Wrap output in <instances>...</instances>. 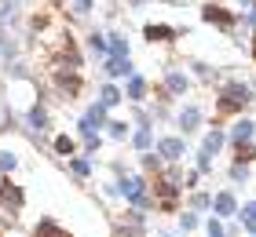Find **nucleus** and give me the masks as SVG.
Returning <instances> with one entry per match:
<instances>
[{"mask_svg":"<svg viewBox=\"0 0 256 237\" xmlns=\"http://www.w3.org/2000/svg\"><path fill=\"white\" fill-rule=\"evenodd\" d=\"M252 102V88L249 84H224V91L216 95V117H227V113H238L246 110V106Z\"/></svg>","mask_w":256,"mask_h":237,"instance_id":"obj_1","label":"nucleus"},{"mask_svg":"<svg viewBox=\"0 0 256 237\" xmlns=\"http://www.w3.org/2000/svg\"><path fill=\"white\" fill-rule=\"evenodd\" d=\"M0 205H4L8 212H18L22 208V190L11 186V183H4V186H0Z\"/></svg>","mask_w":256,"mask_h":237,"instance_id":"obj_9","label":"nucleus"},{"mask_svg":"<svg viewBox=\"0 0 256 237\" xmlns=\"http://www.w3.org/2000/svg\"><path fill=\"white\" fill-rule=\"evenodd\" d=\"M212 208H216V216H234L238 212V205H234V194H230V190H220V194L212 197Z\"/></svg>","mask_w":256,"mask_h":237,"instance_id":"obj_8","label":"nucleus"},{"mask_svg":"<svg viewBox=\"0 0 256 237\" xmlns=\"http://www.w3.org/2000/svg\"><path fill=\"white\" fill-rule=\"evenodd\" d=\"M118 194H124L128 205H136V208H150L146 179H143V175H124V179H118Z\"/></svg>","mask_w":256,"mask_h":237,"instance_id":"obj_2","label":"nucleus"},{"mask_svg":"<svg viewBox=\"0 0 256 237\" xmlns=\"http://www.w3.org/2000/svg\"><path fill=\"white\" fill-rule=\"evenodd\" d=\"M124 95H128V99H132V102H139V99H143V95H146V80L143 77H128V88H124Z\"/></svg>","mask_w":256,"mask_h":237,"instance_id":"obj_14","label":"nucleus"},{"mask_svg":"<svg viewBox=\"0 0 256 237\" xmlns=\"http://www.w3.org/2000/svg\"><path fill=\"white\" fill-rule=\"evenodd\" d=\"M80 88H84V80L77 77V69H55V91L62 99H77Z\"/></svg>","mask_w":256,"mask_h":237,"instance_id":"obj_3","label":"nucleus"},{"mask_svg":"<svg viewBox=\"0 0 256 237\" xmlns=\"http://www.w3.org/2000/svg\"><path fill=\"white\" fill-rule=\"evenodd\" d=\"M70 168H74L77 175H88V172H92V164H88L84 157H70Z\"/></svg>","mask_w":256,"mask_h":237,"instance_id":"obj_23","label":"nucleus"},{"mask_svg":"<svg viewBox=\"0 0 256 237\" xmlns=\"http://www.w3.org/2000/svg\"><path fill=\"white\" fill-rule=\"evenodd\" d=\"M208 205H212V201H208L205 194H194V197H190V208H194V212H202V208H208Z\"/></svg>","mask_w":256,"mask_h":237,"instance_id":"obj_26","label":"nucleus"},{"mask_svg":"<svg viewBox=\"0 0 256 237\" xmlns=\"http://www.w3.org/2000/svg\"><path fill=\"white\" fill-rule=\"evenodd\" d=\"M242 4H252V0H242Z\"/></svg>","mask_w":256,"mask_h":237,"instance_id":"obj_34","label":"nucleus"},{"mask_svg":"<svg viewBox=\"0 0 256 237\" xmlns=\"http://www.w3.org/2000/svg\"><path fill=\"white\" fill-rule=\"evenodd\" d=\"M180 227H183V230H194V227H198V216H190V212H183V216H180Z\"/></svg>","mask_w":256,"mask_h":237,"instance_id":"obj_27","label":"nucleus"},{"mask_svg":"<svg viewBox=\"0 0 256 237\" xmlns=\"http://www.w3.org/2000/svg\"><path fill=\"white\" fill-rule=\"evenodd\" d=\"M246 216H249V219H256V201H249V205H246Z\"/></svg>","mask_w":256,"mask_h":237,"instance_id":"obj_32","label":"nucleus"},{"mask_svg":"<svg viewBox=\"0 0 256 237\" xmlns=\"http://www.w3.org/2000/svg\"><path fill=\"white\" fill-rule=\"evenodd\" d=\"M176 121H180V132L190 135V132H198V124H202V110H198V106H187V110H183Z\"/></svg>","mask_w":256,"mask_h":237,"instance_id":"obj_10","label":"nucleus"},{"mask_svg":"<svg viewBox=\"0 0 256 237\" xmlns=\"http://www.w3.org/2000/svg\"><path fill=\"white\" fill-rule=\"evenodd\" d=\"M92 11V0H74V15H88Z\"/></svg>","mask_w":256,"mask_h":237,"instance_id":"obj_28","label":"nucleus"},{"mask_svg":"<svg viewBox=\"0 0 256 237\" xmlns=\"http://www.w3.org/2000/svg\"><path fill=\"white\" fill-rule=\"evenodd\" d=\"M106 73H110V77H132V62H128V58H110V62H106Z\"/></svg>","mask_w":256,"mask_h":237,"instance_id":"obj_15","label":"nucleus"},{"mask_svg":"<svg viewBox=\"0 0 256 237\" xmlns=\"http://www.w3.org/2000/svg\"><path fill=\"white\" fill-rule=\"evenodd\" d=\"M99 95H102V99H99V102H102V106H106V110H110V106H118V102H121V91H118V88H114V84H102V88H99Z\"/></svg>","mask_w":256,"mask_h":237,"instance_id":"obj_17","label":"nucleus"},{"mask_svg":"<svg viewBox=\"0 0 256 237\" xmlns=\"http://www.w3.org/2000/svg\"><path fill=\"white\" fill-rule=\"evenodd\" d=\"M110 51H114V58H124V55H128V40L114 33V40H110Z\"/></svg>","mask_w":256,"mask_h":237,"instance_id":"obj_20","label":"nucleus"},{"mask_svg":"<svg viewBox=\"0 0 256 237\" xmlns=\"http://www.w3.org/2000/svg\"><path fill=\"white\" fill-rule=\"evenodd\" d=\"M252 135H256V121H249V117H246V121H238V124H234V132H230L234 146H246Z\"/></svg>","mask_w":256,"mask_h":237,"instance_id":"obj_11","label":"nucleus"},{"mask_svg":"<svg viewBox=\"0 0 256 237\" xmlns=\"http://www.w3.org/2000/svg\"><path fill=\"white\" fill-rule=\"evenodd\" d=\"M242 227H246L249 234H256V219H249V216H242Z\"/></svg>","mask_w":256,"mask_h":237,"instance_id":"obj_31","label":"nucleus"},{"mask_svg":"<svg viewBox=\"0 0 256 237\" xmlns=\"http://www.w3.org/2000/svg\"><path fill=\"white\" fill-rule=\"evenodd\" d=\"M220 146H224V132H208L205 142H202V153H205V157H212V153H220Z\"/></svg>","mask_w":256,"mask_h":237,"instance_id":"obj_16","label":"nucleus"},{"mask_svg":"<svg viewBox=\"0 0 256 237\" xmlns=\"http://www.w3.org/2000/svg\"><path fill=\"white\" fill-rule=\"evenodd\" d=\"M30 124L37 128V132H44V128H48V113H44L40 106H33V110H30Z\"/></svg>","mask_w":256,"mask_h":237,"instance_id":"obj_19","label":"nucleus"},{"mask_svg":"<svg viewBox=\"0 0 256 237\" xmlns=\"http://www.w3.org/2000/svg\"><path fill=\"white\" fill-rule=\"evenodd\" d=\"M15 153H11V150H0V172H8V168H15Z\"/></svg>","mask_w":256,"mask_h":237,"instance_id":"obj_24","label":"nucleus"},{"mask_svg":"<svg viewBox=\"0 0 256 237\" xmlns=\"http://www.w3.org/2000/svg\"><path fill=\"white\" fill-rule=\"evenodd\" d=\"M202 18H205V22H212V26H224V29H230V26L238 22V15H230V11L216 7V4H208V7L202 11Z\"/></svg>","mask_w":256,"mask_h":237,"instance_id":"obj_7","label":"nucleus"},{"mask_svg":"<svg viewBox=\"0 0 256 237\" xmlns=\"http://www.w3.org/2000/svg\"><path fill=\"white\" fill-rule=\"evenodd\" d=\"M208 237H227V234H224V227H220L216 219H208Z\"/></svg>","mask_w":256,"mask_h":237,"instance_id":"obj_29","label":"nucleus"},{"mask_svg":"<svg viewBox=\"0 0 256 237\" xmlns=\"http://www.w3.org/2000/svg\"><path fill=\"white\" fill-rule=\"evenodd\" d=\"M143 37H146L150 44H172V40L180 37V29L165 26V22H146V26H143Z\"/></svg>","mask_w":256,"mask_h":237,"instance_id":"obj_4","label":"nucleus"},{"mask_svg":"<svg viewBox=\"0 0 256 237\" xmlns=\"http://www.w3.org/2000/svg\"><path fill=\"white\" fill-rule=\"evenodd\" d=\"M88 44H92V51H99V55H102V51H106V47H110V44H106V37H102L99 29H96V33H92V37H88Z\"/></svg>","mask_w":256,"mask_h":237,"instance_id":"obj_21","label":"nucleus"},{"mask_svg":"<svg viewBox=\"0 0 256 237\" xmlns=\"http://www.w3.org/2000/svg\"><path fill=\"white\" fill-rule=\"evenodd\" d=\"M132 146H136L139 153H150V124H146V121H139L136 135H132Z\"/></svg>","mask_w":256,"mask_h":237,"instance_id":"obj_12","label":"nucleus"},{"mask_svg":"<svg viewBox=\"0 0 256 237\" xmlns=\"http://www.w3.org/2000/svg\"><path fill=\"white\" fill-rule=\"evenodd\" d=\"M84 150H88V153H96V150H99V135H88V142H84Z\"/></svg>","mask_w":256,"mask_h":237,"instance_id":"obj_30","label":"nucleus"},{"mask_svg":"<svg viewBox=\"0 0 256 237\" xmlns=\"http://www.w3.org/2000/svg\"><path fill=\"white\" fill-rule=\"evenodd\" d=\"M252 58H256V37H252Z\"/></svg>","mask_w":256,"mask_h":237,"instance_id":"obj_33","label":"nucleus"},{"mask_svg":"<svg viewBox=\"0 0 256 237\" xmlns=\"http://www.w3.org/2000/svg\"><path fill=\"white\" fill-rule=\"evenodd\" d=\"M183 153H187V142H183V139H176V135L158 139V157L161 161H180Z\"/></svg>","mask_w":256,"mask_h":237,"instance_id":"obj_5","label":"nucleus"},{"mask_svg":"<svg viewBox=\"0 0 256 237\" xmlns=\"http://www.w3.org/2000/svg\"><path fill=\"white\" fill-rule=\"evenodd\" d=\"M165 91H168V99L187 95V91H190V77L180 73V69H168V73H165Z\"/></svg>","mask_w":256,"mask_h":237,"instance_id":"obj_6","label":"nucleus"},{"mask_svg":"<svg viewBox=\"0 0 256 237\" xmlns=\"http://www.w3.org/2000/svg\"><path fill=\"white\" fill-rule=\"evenodd\" d=\"M55 153H62V157H74V153H77V142L70 139V135H59V139H55Z\"/></svg>","mask_w":256,"mask_h":237,"instance_id":"obj_18","label":"nucleus"},{"mask_svg":"<svg viewBox=\"0 0 256 237\" xmlns=\"http://www.w3.org/2000/svg\"><path fill=\"white\" fill-rule=\"evenodd\" d=\"M33 234H37V237H74V234H66V230L59 227V223H52V219H40Z\"/></svg>","mask_w":256,"mask_h":237,"instance_id":"obj_13","label":"nucleus"},{"mask_svg":"<svg viewBox=\"0 0 256 237\" xmlns=\"http://www.w3.org/2000/svg\"><path fill=\"white\" fill-rule=\"evenodd\" d=\"M106 124H110V135L114 139H128V124L124 121H106Z\"/></svg>","mask_w":256,"mask_h":237,"instance_id":"obj_22","label":"nucleus"},{"mask_svg":"<svg viewBox=\"0 0 256 237\" xmlns=\"http://www.w3.org/2000/svg\"><path fill=\"white\" fill-rule=\"evenodd\" d=\"M230 179H234V183H246V179H249V168H246V164H234V168H230Z\"/></svg>","mask_w":256,"mask_h":237,"instance_id":"obj_25","label":"nucleus"}]
</instances>
